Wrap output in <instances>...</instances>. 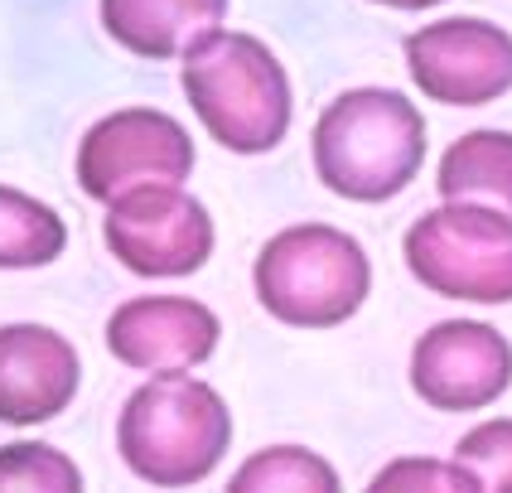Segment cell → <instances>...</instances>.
Segmentation results:
<instances>
[{
	"instance_id": "cell-1",
	"label": "cell",
	"mask_w": 512,
	"mask_h": 493,
	"mask_svg": "<svg viewBox=\"0 0 512 493\" xmlns=\"http://www.w3.org/2000/svg\"><path fill=\"white\" fill-rule=\"evenodd\" d=\"M310 155L329 194L387 203L426 165V116L392 87H353L319 112Z\"/></svg>"
},
{
	"instance_id": "cell-2",
	"label": "cell",
	"mask_w": 512,
	"mask_h": 493,
	"mask_svg": "<svg viewBox=\"0 0 512 493\" xmlns=\"http://www.w3.org/2000/svg\"><path fill=\"white\" fill-rule=\"evenodd\" d=\"M184 97L203 131L232 155H266L290 131V78L266 39L208 29L184 54Z\"/></svg>"
},
{
	"instance_id": "cell-3",
	"label": "cell",
	"mask_w": 512,
	"mask_h": 493,
	"mask_svg": "<svg viewBox=\"0 0 512 493\" xmlns=\"http://www.w3.org/2000/svg\"><path fill=\"white\" fill-rule=\"evenodd\" d=\"M228 445V402L189 373H155L126 397L121 421H116V450L126 469L155 489L203 484L223 464Z\"/></svg>"
},
{
	"instance_id": "cell-4",
	"label": "cell",
	"mask_w": 512,
	"mask_h": 493,
	"mask_svg": "<svg viewBox=\"0 0 512 493\" xmlns=\"http://www.w3.org/2000/svg\"><path fill=\"white\" fill-rule=\"evenodd\" d=\"M252 286L261 310L281 324L334 329L363 310L372 290V266L358 237L329 223H295L256 252Z\"/></svg>"
},
{
	"instance_id": "cell-5",
	"label": "cell",
	"mask_w": 512,
	"mask_h": 493,
	"mask_svg": "<svg viewBox=\"0 0 512 493\" xmlns=\"http://www.w3.org/2000/svg\"><path fill=\"white\" fill-rule=\"evenodd\" d=\"M406 266L426 290L464 305L512 300V213L488 203H440L421 213L406 242Z\"/></svg>"
},
{
	"instance_id": "cell-6",
	"label": "cell",
	"mask_w": 512,
	"mask_h": 493,
	"mask_svg": "<svg viewBox=\"0 0 512 493\" xmlns=\"http://www.w3.org/2000/svg\"><path fill=\"white\" fill-rule=\"evenodd\" d=\"M107 252L131 276H194L213 257V218L184 184H141L107 203Z\"/></svg>"
},
{
	"instance_id": "cell-7",
	"label": "cell",
	"mask_w": 512,
	"mask_h": 493,
	"mask_svg": "<svg viewBox=\"0 0 512 493\" xmlns=\"http://www.w3.org/2000/svg\"><path fill=\"white\" fill-rule=\"evenodd\" d=\"M194 174V136L155 107H121L87 126L78 145V184L87 199L112 203L141 184H184Z\"/></svg>"
},
{
	"instance_id": "cell-8",
	"label": "cell",
	"mask_w": 512,
	"mask_h": 493,
	"mask_svg": "<svg viewBox=\"0 0 512 493\" xmlns=\"http://www.w3.org/2000/svg\"><path fill=\"white\" fill-rule=\"evenodd\" d=\"M406 68L440 107H488L512 92V34L493 20L450 15L406 34Z\"/></svg>"
},
{
	"instance_id": "cell-9",
	"label": "cell",
	"mask_w": 512,
	"mask_h": 493,
	"mask_svg": "<svg viewBox=\"0 0 512 493\" xmlns=\"http://www.w3.org/2000/svg\"><path fill=\"white\" fill-rule=\"evenodd\" d=\"M411 387L435 411H479L512 387V344L484 319H440L411 348Z\"/></svg>"
},
{
	"instance_id": "cell-10",
	"label": "cell",
	"mask_w": 512,
	"mask_h": 493,
	"mask_svg": "<svg viewBox=\"0 0 512 493\" xmlns=\"http://www.w3.org/2000/svg\"><path fill=\"white\" fill-rule=\"evenodd\" d=\"M218 339H223L218 315L189 295H141L116 305L107 319L112 358L141 373H189L213 358Z\"/></svg>"
},
{
	"instance_id": "cell-11",
	"label": "cell",
	"mask_w": 512,
	"mask_h": 493,
	"mask_svg": "<svg viewBox=\"0 0 512 493\" xmlns=\"http://www.w3.org/2000/svg\"><path fill=\"white\" fill-rule=\"evenodd\" d=\"M83 358L49 324H0V426H44L68 411Z\"/></svg>"
},
{
	"instance_id": "cell-12",
	"label": "cell",
	"mask_w": 512,
	"mask_h": 493,
	"mask_svg": "<svg viewBox=\"0 0 512 493\" xmlns=\"http://www.w3.org/2000/svg\"><path fill=\"white\" fill-rule=\"evenodd\" d=\"M223 15L228 0H102V29L141 58H184Z\"/></svg>"
},
{
	"instance_id": "cell-13",
	"label": "cell",
	"mask_w": 512,
	"mask_h": 493,
	"mask_svg": "<svg viewBox=\"0 0 512 493\" xmlns=\"http://www.w3.org/2000/svg\"><path fill=\"white\" fill-rule=\"evenodd\" d=\"M435 189L445 203H488L512 213V131H469L459 136L435 170Z\"/></svg>"
},
{
	"instance_id": "cell-14",
	"label": "cell",
	"mask_w": 512,
	"mask_h": 493,
	"mask_svg": "<svg viewBox=\"0 0 512 493\" xmlns=\"http://www.w3.org/2000/svg\"><path fill=\"white\" fill-rule=\"evenodd\" d=\"M68 228L58 208L34 199L25 189L0 184V271H34L63 257Z\"/></svg>"
},
{
	"instance_id": "cell-15",
	"label": "cell",
	"mask_w": 512,
	"mask_h": 493,
	"mask_svg": "<svg viewBox=\"0 0 512 493\" xmlns=\"http://www.w3.org/2000/svg\"><path fill=\"white\" fill-rule=\"evenodd\" d=\"M228 493H343V479L305 445H266L237 464Z\"/></svg>"
},
{
	"instance_id": "cell-16",
	"label": "cell",
	"mask_w": 512,
	"mask_h": 493,
	"mask_svg": "<svg viewBox=\"0 0 512 493\" xmlns=\"http://www.w3.org/2000/svg\"><path fill=\"white\" fill-rule=\"evenodd\" d=\"M0 493H83V469L49 440L0 445Z\"/></svg>"
},
{
	"instance_id": "cell-17",
	"label": "cell",
	"mask_w": 512,
	"mask_h": 493,
	"mask_svg": "<svg viewBox=\"0 0 512 493\" xmlns=\"http://www.w3.org/2000/svg\"><path fill=\"white\" fill-rule=\"evenodd\" d=\"M363 493H484V489L459 460L450 464V460H430V455H401V460L382 464Z\"/></svg>"
},
{
	"instance_id": "cell-18",
	"label": "cell",
	"mask_w": 512,
	"mask_h": 493,
	"mask_svg": "<svg viewBox=\"0 0 512 493\" xmlns=\"http://www.w3.org/2000/svg\"><path fill=\"white\" fill-rule=\"evenodd\" d=\"M455 460L479 479L484 493H512V416L474 426L455 445Z\"/></svg>"
},
{
	"instance_id": "cell-19",
	"label": "cell",
	"mask_w": 512,
	"mask_h": 493,
	"mask_svg": "<svg viewBox=\"0 0 512 493\" xmlns=\"http://www.w3.org/2000/svg\"><path fill=\"white\" fill-rule=\"evenodd\" d=\"M372 5H392V10H430L440 0H372Z\"/></svg>"
}]
</instances>
